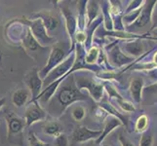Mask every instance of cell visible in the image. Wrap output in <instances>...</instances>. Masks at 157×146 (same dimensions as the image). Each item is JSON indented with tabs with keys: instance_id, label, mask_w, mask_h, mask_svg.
<instances>
[{
	"instance_id": "1",
	"label": "cell",
	"mask_w": 157,
	"mask_h": 146,
	"mask_svg": "<svg viewBox=\"0 0 157 146\" xmlns=\"http://www.w3.org/2000/svg\"><path fill=\"white\" fill-rule=\"evenodd\" d=\"M59 104V114L64 112L67 108L72 103L80 100H86L87 96L76 87L74 76L69 75L64 79L58 88L55 96Z\"/></svg>"
},
{
	"instance_id": "2",
	"label": "cell",
	"mask_w": 157,
	"mask_h": 146,
	"mask_svg": "<svg viewBox=\"0 0 157 146\" xmlns=\"http://www.w3.org/2000/svg\"><path fill=\"white\" fill-rule=\"evenodd\" d=\"M25 24H28V28H29L32 36L37 41V43L43 48H47L55 44L56 39L54 37L50 36L48 31L46 30L44 24L40 19L34 20H25L24 21ZM23 21V23H24Z\"/></svg>"
},
{
	"instance_id": "3",
	"label": "cell",
	"mask_w": 157,
	"mask_h": 146,
	"mask_svg": "<svg viewBox=\"0 0 157 146\" xmlns=\"http://www.w3.org/2000/svg\"><path fill=\"white\" fill-rule=\"evenodd\" d=\"M75 84L76 87L79 90L86 89L91 96L95 99V101L100 102L102 99V95H104V85L97 82L92 77L85 76V75H76L74 77Z\"/></svg>"
},
{
	"instance_id": "4",
	"label": "cell",
	"mask_w": 157,
	"mask_h": 146,
	"mask_svg": "<svg viewBox=\"0 0 157 146\" xmlns=\"http://www.w3.org/2000/svg\"><path fill=\"white\" fill-rule=\"evenodd\" d=\"M74 59H75V52L74 50H72L67 55V57L64 58V61L62 63H59L57 67L51 70L50 73L43 79V86L46 88L48 85H50L53 82L57 81L58 79L63 77L64 75H67L73 66Z\"/></svg>"
},
{
	"instance_id": "5",
	"label": "cell",
	"mask_w": 157,
	"mask_h": 146,
	"mask_svg": "<svg viewBox=\"0 0 157 146\" xmlns=\"http://www.w3.org/2000/svg\"><path fill=\"white\" fill-rule=\"evenodd\" d=\"M5 119L7 121L8 127V140L11 143L19 144L17 137L21 141V133L24 131V127L25 126V121L21 118L16 116L14 113H9Z\"/></svg>"
},
{
	"instance_id": "6",
	"label": "cell",
	"mask_w": 157,
	"mask_h": 146,
	"mask_svg": "<svg viewBox=\"0 0 157 146\" xmlns=\"http://www.w3.org/2000/svg\"><path fill=\"white\" fill-rule=\"evenodd\" d=\"M67 57V56L66 51H64L63 48L59 47L58 45L53 46L52 50H51V53H50V56H49V58H48V62L46 63V66L39 71L40 78L42 80L44 79L47 76V75L50 73L51 70H53L55 67H57L59 63H62Z\"/></svg>"
},
{
	"instance_id": "7",
	"label": "cell",
	"mask_w": 157,
	"mask_h": 146,
	"mask_svg": "<svg viewBox=\"0 0 157 146\" xmlns=\"http://www.w3.org/2000/svg\"><path fill=\"white\" fill-rule=\"evenodd\" d=\"M46 117H47V113L40 106L38 101L29 102V104L25 110V126L29 127L32 124H34L36 122L44 120Z\"/></svg>"
},
{
	"instance_id": "8",
	"label": "cell",
	"mask_w": 157,
	"mask_h": 146,
	"mask_svg": "<svg viewBox=\"0 0 157 146\" xmlns=\"http://www.w3.org/2000/svg\"><path fill=\"white\" fill-rule=\"evenodd\" d=\"M25 84L28 86L29 90L31 93V100L30 102H33L36 97L40 95L43 88V80L39 76V72L37 69H33L26 75L25 77Z\"/></svg>"
},
{
	"instance_id": "9",
	"label": "cell",
	"mask_w": 157,
	"mask_h": 146,
	"mask_svg": "<svg viewBox=\"0 0 157 146\" xmlns=\"http://www.w3.org/2000/svg\"><path fill=\"white\" fill-rule=\"evenodd\" d=\"M107 54L108 62H110L111 66L115 67H122L124 66H127V64L131 63L134 59L131 57H128L118 45H115L113 48H109V50H107Z\"/></svg>"
},
{
	"instance_id": "10",
	"label": "cell",
	"mask_w": 157,
	"mask_h": 146,
	"mask_svg": "<svg viewBox=\"0 0 157 146\" xmlns=\"http://www.w3.org/2000/svg\"><path fill=\"white\" fill-rule=\"evenodd\" d=\"M144 3L145 4H144V6L142 8V12H140L137 21L130 26H128V28H144L148 23H150L151 17H152V11L157 1H155V0H153V1H144Z\"/></svg>"
},
{
	"instance_id": "11",
	"label": "cell",
	"mask_w": 157,
	"mask_h": 146,
	"mask_svg": "<svg viewBox=\"0 0 157 146\" xmlns=\"http://www.w3.org/2000/svg\"><path fill=\"white\" fill-rule=\"evenodd\" d=\"M62 14L63 16L64 21H66V26H67V31L70 37V43L71 46H75L74 44V35L77 32L78 28V20L76 17L73 15V13L69 10L68 7H63L62 8Z\"/></svg>"
},
{
	"instance_id": "12",
	"label": "cell",
	"mask_w": 157,
	"mask_h": 146,
	"mask_svg": "<svg viewBox=\"0 0 157 146\" xmlns=\"http://www.w3.org/2000/svg\"><path fill=\"white\" fill-rule=\"evenodd\" d=\"M101 134V131H92L84 126L79 127L75 129L72 136L73 143H83L91 139H98Z\"/></svg>"
},
{
	"instance_id": "13",
	"label": "cell",
	"mask_w": 157,
	"mask_h": 146,
	"mask_svg": "<svg viewBox=\"0 0 157 146\" xmlns=\"http://www.w3.org/2000/svg\"><path fill=\"white\" fill-rule=\"evenodd\" d=\"M104 87L105 88V90L108 93V95H109V97H111V99H114L116 100V102L118 103V105L120 106L124 111H126V112H134L135 110H136V108H135L133 103L127 101L125 99H123V97L120 95H119V93L115 90V88L113 87V86L110 83L105 82L104 84Z\"/></svg>"
},
{
	"instance_id": "14",
	"label": "cell",
	"mask_w": 157,
	"mask_h": 146,
	"mask_svg": "<svg viewBox=\"0 0 157 146\" xmlns=\"http://www.w3.org/2000/svg\"><path fill=\"white\" fill-rule=\"evenodd\" d=\"M33 18L35 19H40L42 21L43 24H44L45 28L48 32H51L54 31L59 25V19L56 17L55 15L51 14L49 11H45V12H42V13H38L36 14Z\"/></svg>"
},
{
	"instance_id": "15",
	"label": "cell",
	"mask_w": 157,
	"mask_h": 146,
	"mask_svg": "<svg viewBox=\"0 0 157 146\" xmlns=\"http://www.w3.org/2000/svg\"><path fill=\"white\" fill-rule=\"evenodd\" d=\"M144 79L139 76L134 77L131 80V83H130V92H131L133 99L137 104H140V102H142V93L144 89Z\"/></svg>"
},
{
	"instance_id": "16",
	"label": "cell",
	"mask_w": 157,
	"mask_h": 146,
	"mask_svg": "<svg viewBox=\"0 0 157 146\" xmlns=\"http://www.w3.org/2000/svg\"><path fill=\"white\" fill-rule=\"evenodd\" d=\"M121 125H122V123L119 119L113 117V116L108 118L105 121V127H104V129H102V132H101V137L96 140V144H101L102 141H104V139L113 131V129L118 128V127H120Z\"/></svg>"
},
{
	"instance_id": "17",
	"label": "cell",
	"mask_w": 157,
	"mask_h": 146,
	"mask_svg": "<svg viewBox=\"0 0 157 146\" xmlns=\"http://www.w3.org/2000/svg\"><path fill=\"white\" fill-rule=\"evenodd\" d=\"M144 43L139 40V38L133 41L126 42L124 44V52L128 54V55H131L132 57H140L144 53Z\"/></svg>"
},
{
	"instance_id": "18",
	"label": "cell",
	"mask_w": 157,
	"mask_h": 146,
	"mask_svg": "<svg viewBox=\"0 0 157 146\" xmlns=\"http://www.w3.org/2000/svg\"><path fill=\"white\" fill-rule=\"evenodd\" d=\"M21 42H23V47L25 49L26 51H29V52H36V51L40 50V49L41 50L46 49V48L41 47L38 43H37V41L34 39V37L32 36L29 28H28V29H26V33L24 36L23 41Z\"/></svg>"
},
{
	"instance_id": "19",
	"label": "cell",
	"mask_w": 157,
	"mask_h": 146,
	"mask_svg": "<svg viewBox=\"0 0 157 146\" xmlns=\"http://www.w3.org/2000/svg\"><path fill=\"white\" fill-rule=\"evenodd\" d=\"M100 107L102 108L105 111H106L107 113L111 114L113 117H115L117 119L121 121V123L123 125H125L126 128H128V118L126 116H124L122 113L119 112L115 107H113V105H111L109 102L106 101V100H101V103H100Z\"/></svg>"
},
{
	"instance_id": "20",
	"label": "cell",
	"mask_w": 157,
	"mask_h": 146,
	"mask_svg": "<svg viewBox=\"0 0 157 146\" xmlns=\"http://www.w3.org/2000/svg\"><path fill=\"white\" fill-rule=\"evenodd\" d=\"M29 99V92L25 89H20L16 91L12 95L13 104L17 107H21L25 105Z\"/></svg>"
},
{
	"instance_id": "21",
	"label": "cell",
	"mask_w": 157,
	"mask_h": 146,
	"mask_svg": "<svg viewBox=\"0 0 157 146\" xmlns=\"http://www.w3.org/2000/svg\"><path fill=\"white\" fill-rule=\"evenodd\" d=\"M87 5H86V14H87V26H89L93 21L99 17V2L97 1H87Z\"/></svg>"
},
{
	"instance_id": "22",
	"label": "cell",
	"mask_w": 157,
	"mask_h": 146,
	"mask_svg": "<svg viewBox=\"0 0 157 146\" xmlns=\"http://www.w3.org/2000/svg\"><path fill=\"white\" fill-rule=\"evenodd\" d=\"M42 129H43V132H44V133L51 137H55L59 136V134L63 133V128L62 127L61 124L58 122H48L43 126Z\"/></svg>"
},
{
	"instance_id": "23",
	"label": "cell",
	"mask_w": 157,
	"mask_h": 146,
	"mask_svg": "<svg viewBox=\"0 0 157 146\" xmlns=\"http://www.w3.org/2000/svg\"><path fill=\"white\" fill-rule=\"evenodd\" d=\"M100 56V49L96 46H93L88 49V51H86L85 55V62L88 66H94V63L97 62L99 59Z\"/></svg>"
},
{
	"instance_id": "24",
	"label": "cell",
	"mask_w": 157,
	"mask_h": 146,
	"mask_svg": "<svg viewBox=\"0 0 157 146\" xmlns=\"http://www.w3.org/2000/svg\"><path fill=\"white\" fill-rule=\"evenodd\" d=\"M148 121V117L147 115L140 116L136 122V125H135V131L138 133H144L147 129Z\"/></svg>"
},
{
	"instance_id": "25",
	"label": "cell",
	"mask_w": 157,
	"mask_h": 146,
	"mask_svg": "<svg viewBox=\"0 0 157 146\" xmlns=\"http://www.w3.org/2000/svg\"><path fill=\"white\" fill-rule=\"evenodd\" d=\"M71 115L75 121L80 122V121H82L86 116V109L81 105H76L72 108Z\"/></svg>"
},
{
	"instance_id": "26",
	"label": "cell",
	"mask_w": 157,
	"mask_h": 146,
	"mask_svg": "<svg viewBox=\"0 0 157 146\" xmlns=\"http://www.w3.org/2000/svg\"><path fill=\"white\" fill-rule=\"evenodd\" d=\"M153 144V137L150 132L145 131L143 133L142 137L140 140V146H152Z\"/></svg>"
},
{
	"instance_id": "27",
	"label": "cell",
	"mask_w": 157,
	"mask_h": 146,
	"mask_svg": "<svg viewBox=\"0 0 157 146\" xmlns=\"http://www.w3.org/2000/svg\"><path fill=\"white\" fill-rule=\"evenodd\" d=\"M29 146H51L50 144H48L44 141H42L41 139H39L35 136V133L33 132H29Z\"/></svg>"
},
{
	"instance_id": "28",
	"label": "cell",
	"mask_w": 157,
	"mask_h": 146,
	"mask_svg": "<svg viewBox=\"0 0 157 146\" xmlns=\"http://www.w3.org/2000/svg\"><path fill=\"white\" fill-rule=\"evenodd\" d=\"M86 40H87V35L83 31V30H77V32L74 35V44H80L83 45L84 43H86Z\"/></svg>"
},
{
	"instance_id": "29",
	"label": "cell",
	"mask_w": 157,
	"mask_h": 146,
	"mask_svg": "<svg viewBox=\"0 0 157 146\" xmlns=\"http://www.w3.org/2000/svg\"><path fill=\"white\" fill-rule=\"evenodd\" d=\"M56 146H69L68 144V138L64 133H61L55 139Z\"/></svg>"
},
{
	"instance_id": "30",
	"label": "cell",
	"mask_w": 157,
	"mask_h": 146,
	"mask_svg": "<svg viewBox=\"0 0 157 146\" xmlns=\"http://www.w3.org/2000/svg\"><path fill=\"white\" fill-rule=\"evenodd\" d=\"M119 141L121 143V146H134V144L130 141L129 139H127L125 137H123L122 134L119 136Z\"/></svg>"
},
{
	"instance_id": "31",
	"label": "cell",
	"mask_w": 157,
	"mask_h": 146,
	"mask_svg": "<svg viewBox=\"0 0 157 146\" xmlns=\"http://www.w3.org/2000/svg\"><path fill=\"white\" fill-rule=\"evenodd\" d=\"M147 90H150V91H157V83L156 84H153V85H151L149 86V87L147 88Z\"/></svg>"
},
{
	"instance_id": "32",
	"label": "cell",
	"mask_w": 157,
	"mask_h": 146,
	"mask_svg": "<svg viewBox=\"0 0 157 146\" xmlns=\"http://www.w3.org/2000/svg\"><path fill=\"white\" fill-rule=\"evenodd\" d=\"M153 64L157 67V52L155 53V55H154V58H153Z\"/></svg>"
},
{
	"instance_id": "33",
	"label": "cell",
	"mask_w": 157,
	"mask_h": 146,
	"mask_svg": "<svg viewBox=\"0 0 157 146\" xmlns=\"http://www.w3.org/2000/svg\"><path fill=\"white\" fill-rule=\"evenodd\" d=\"M5 101H6V100H5V99H4V97H2V99H0V108H1V107H2V106L4 105Z\"/></svg>"
},
{
	"instance_id": "34",
	"label": "cell",
	"mask_w": 157,
	"mask_h": 146,
	"mask_svg": "<svg viewBox=\"0 0 157 146\" xmlns=\"http://www.w3.org/2000/svg\"><path fill=\"white\" fill-rule=\"evenodd\" d=\"M157 28V16L155 17V20H154V25H153V28Z\"/></svg>"
},
{
	"instance_id": "35",
	"label": "cell",
	"mask_w": 157,
	"mask_h": 146,
	"mask_svg": "<svg viewBox=\"0 0 157 146\" xmlns=\"http://www.w3.org/2000/svg\"><path fill=\"white\" fill-rule=\"evenodd\" d=\"M102 146H108V145H102Z\"/></svg>"
}]
</instances>
